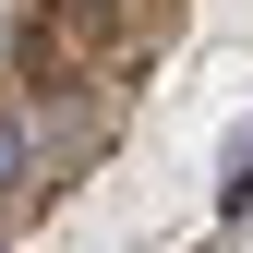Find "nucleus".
Segmentation results:
<instances>
[{
  "instance_id": "nucleus-1",
  "label": "nucleus",
  "mask_w": 253,
  "mask_h": 253,
  "mask_svg": "<svg viewBox=\"0 0 253 253\" xmlns=\"http://www.w3.org/2000/svg\"><path fill=\"white\" fill-rule=\"evenodd\" d=\"M12 181H24V121L0 109V193H12Z\"/></svg>"
}]
</instances>
